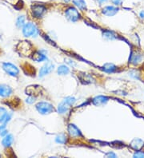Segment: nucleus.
Wrapping results in <instances>:
<instances>
[{
  "label": "nucleus",
  "instance_id": "obj_4",
  "mask_svg": "<svg viewBox=\"0 0 144 158\" xmlns=\"http://www.w3.org/2000/svg\"><path fill=\"white\" fill-rule=\"evenodd\" d=\"M46 13V7L40 3L34 4L31 6V15L33 18L40 19L44 16L45 14Z\"/></svg>",
  "mask_w": 144,
  "mask_h": 158
},
{
  "label": "nucleus",
  "instance_id": "obj_16",
  "mask_svg": "<svg viewBox=\"0 0 144 158\" xmlns=\"http://www.w3.org/2000/svg\"><path fill=\"white\" fill-rule=\"evenodd\" d=\"M14 141V137L11 134H7L6 136H4L2 140V146L8 148L12 145V143Z\"/></svg>",
  "mask_w": 144,
  "mask_h": 158
},
{
  "label": "nucleus",
  "instance_id": "obj_9",
  "mask_svg": "<svg viewBox=\"0 0 144 158\" xmlns=\"http://www.w3.org/2000/svg\"><path fill=\"white\" fill-rule=\"evenodd\" d=\"M67 131L71 137H74V138H78V137H83L82 132L80 131V129L77 127L76 125L74 124H69L68 127H67Z\"/></svg>",
  "mask_w": 144,
  "mask_h": 158
},
{
  "label": "nucleus",
  "instance_id": "obj_25",
  "mask_svg": "<svg viewBox=\"0 0 144 158\" xmlns=\"http://www.w3.org/2000/svg\"><path fill=\"white\" fill-rule=\"evenodd\" d=\"M7 126L6 125H2L0 126V136H6L7 134Z\"/></svg>",
  "mask_w": 144,
  "mask_h": 158
},
{
  "label": "nucleus",
  "instance_id": "obj_2",
  "mask_svg": "<svg viewBox=\"0 0 144 158\" xmlns=\"http://www.w3.org/2000/svg\"><path fill=\"white\" fill-rule=\"evenodd\" d=\"M33 46L28 41L20 42L17 46V50L20 54H24V56H31L34 52Z\"/></svg>",
  "mask_w": 144,
  "mask_h": 158
},
{
  "label": "nucleus",
  "instance_id": "obj_31",
  "mask_svg": "<svg viewBox=\"0 0 144 158\" xmlns=\"http://www.w3.org/2000/svg\"><path fill=\"white\" fill-rule=\"evenodd\" d=\"M139 16H140V18H142V19H144V10H142V11L140 12Z\"/></svg>",
  "mask_w": 144,
  "mask_h": 158
},
{
  "label": "nucleus",
  "instance_id": "obj_17",
  "mask_svg": "<svg viewBox=\"0 0 144 158\" xmlns=\"http://www.w3.org/2000/svg\"><path fill=\"white\" fill-rule=\"evenodd\" d=\"M70 106H67L65 102H62L60 104H59L57 107V112L59 114H65L69 111Z\"/></svg>",
  "mask_w": 144,
  "mask_h": 158
},
{
  "label": "nucleus",
  "instance_id": "obj_30",
  "mask_svg": "<svg viewBox=\"0 0 144 158\" xmlns=\"http://www.w3.org/2000/svg\"><path fill=\"white\" fill-rule=\"evenodd\" d=\"M107 1V0H97V2H98L99 4L104 3V2H106Z\"/></svg>",
  "mask_w": 144,
  "mask_h": 158
},
{
  "label": "nucleus",
  "instance_id": "obj_24",
  "mask_svg": "<svg viewBox=\"0 0 144 158\" xmlns=\"http://www.w3.org/2000/svg\"><path fill=\"white\" fill-rule=\"evenodd\" d=\"M103 38L107 39H109V40H113V39H116V36L115 35V34L111 31H105L103 32Z\"/></svg>",
  "mask_w": 144,
  "mask_h": 158
},
{
  "label": "nucleus",
  "instance_id": "obj_15",
  "mask_svg": "<svg viewBox=\"0 0 144 158\" xmlns=\"http://www.w3.org/2000/svg\"><path fill=\"white\" fill-rule=\"evenodd\" d=\"M102 69L107 73H113L117 70V67L113 63H105L102 66Z\"/></svg>",
  "mask_w": 144,
  "mask_h": 158
},
{
  "label": "nucleus",
  "instance_id": "obj_22",
  "mask_svg": "<svg viewBox=\"0 0 144 158\" xmlns=\"http://www.w3.org/2000/svg\"><path fill=\"white\" fill-rule=\"evenodd\" d=\"M26 17L25 15H20L18 17V19H16V23H15V25L16 27H18V28H23V26L25 25L26 23Z\"/></svg>",
  "mask_w": 144,
  "mask_h": 158
},
{
  "label": "nucleus",
  "instance_id": "obj_3",
  "mask_svg": "<svg viewBox=\"0 0 144 158\" xmlns=\"http://www.w3.org/2000/svg\"><path fill=\"white\" fill-rule=\"evenodd\" d=\"M38 34L37 26L33 23H27L23 27V35L27 38L36 37Z\"/></svg>",
  "mask_w": 144,
  "mask_h": 158
},
{
  "label": "nucleus",
  "instance_id": "obj_6",
  "mask_svg": "<svg viewBox=\"0 0 144 158\" xmlns=\"http://www.w3.org/2000/svg\"><path fill=\"white\" fill-rule=\"evenodd\" d=\"M2 69L8 75L11 77H18L19 74V69L15 65L11 62H3L2 63Z\"/></svg>",
  "mask_w": 144,
  "mask_h": 158
},
{
  "label": "nucleus",
  "instance_id": "obj_28",
  "mask_svg": "<svg viewBox=\"0 0 144 158\" xmlns=\"http://www.w3.org/2000/svg\"><path fill=\"white\" fill-rule=\"evenodd\" d=\"M111 1L112 3H113L114 5H115V6H119V5H121L123 2V0H111Z\"/></svg>",
  "mask_w": 144,
  "mask_h": 158
},
{
  "label": "nucleus",
  "instance_id": "obj_11",
  "mask_svg": "<svg viewBox=\"0 0 144 158\" xmlns=\"http://www.w3.org/2000/svg\"><path fill=\"white\" fill-rule=\"evenodd\" d=\"M31 58L33 61L37 62H43L45 60H46V55L44 53L41 51V50H36V51H34L32 53V54L31 55Z\"/></svg>",
  "mask_w": 144,
  "mask_h": 158
},
{
  "label": "nucleus",
  "instance_id": "obj_1",
  "mask_svg": "<svg viewBox=\"0 0 144 158\" xmlns=\"http://www.w3.org/2000/svg\"><path fill=\"white\" fill-rule=\"evenodd\" d=\"M35 109L40 114L42 115H48L55 111V107L50 102H39L35 105Z\"/></svg>",
  "mask_w": 144,
  "mask_h": 158
},
{
  "label": "nucleus",
  "instance_id": "obj_27",
  "mask_svg": "<svg viewBox=\"0 0 144 158\" xmlns=\"http://www.w3.org/2000/svg\"><path fill=\"white\" fill-rule=\"evenodd\" d=\"M35 100H36V97H35V96H30L28 98H27V100H26V102H27V104H33V103L35 102Z\"/></svg>",
  "mask_w": 144,
  "mask_h": 158
},
{
  "label": "nucleus",
  "instance_id": "obj_18",
  "mask_svg": "<svg viewBox=\"0 0 144 158\" xmlns=\"http://www.w3.org/2000/svg\"><path fill=\"white\" fill-rule=\"evenodd\" d=\"M72 2L74 3L75 6L77 8H79L80 10H86L87 9V6H86V3L84 0H72Z\"/></svg>",
  "mask_w": 144,
  "mask_h": 158
},
{
  "label": "nucleus",
  "instance_id": "obj_8",
  "mask_svg": "<svg viewBox=\"0 0 144 158\" xmlns=\"http://www.w3.org/2000/svg\"><path fill=\"white\" fill-rule=\"evenodd\" d=\"M142 58H143V55H142V53L139 52L138 50H132L131 56L129 58V62L132 65L136 66V65H138L142 62Z\"/></svg>",
  "mask_w": 144,
  "mask_h": 158
},
{
  "label": "nucleus",
  "instance_id": "obj_21",
  "mask_svg": "<svg viewBox=\"0 0 144 158\" xmlns=\"http://www.w3.org/2000/svg\"><path fill=\"white\" fill-rule=\"evenodd\" d=\"M9 113L3 107H0V123H5Z\"/></svg>",
  "mask_w": 144,
  "mask_h": 158
},
{
  "label": "nucleus",
  "instance_id": "obj_14",
  "mask_svg": "<svg viewBox=\"0 0 144 158\" xmlns=\"http://www.w3.org/2000/svg\"><path fill=\"white\" fill-rule=\"evenodd\" d=\"M130 146L135 151L141 150L144 146V141L140 138H134L130 143Z\"/></svg>",
  "mask_w": 144,
  "mask_h": 158
},
{
  "label": "nucleus",
  "instance_id": "obj_10",
  "mask_svg": "<svg viewBox=\"0 0 144 158\" xmlns=\"http://www.w3.org/2000/svg\"><path fill=\"white\" fill-rule=\"evenodd\" d=\"M109 98L103 95H98L92 99V103L95 106H103L107 103Z\"/></svg>",
  "mask_w": 144,
  "mask_h": 158
},
{
  "label": "nucleus",
  "instance_id": "obj_7",
  "mask_svg": "<svg viewBox=\"0 0 144 158\" xmlns=\"http://www.w3.org/2000/svg\"><path fill=\"white\" fill-rule=\"evenodd\" d=\"M55 69V65L51 62H46V63L40 68L38 76L39 77H43L51 73Z\"/></svg>",
  "mask_w": 144,
  "mask_h": 158
},
{
  "label": "nucleus",
  "instance_id": "obj_32",
  "mask_svg": "<svg viewBox=\"0 0 144 158\" xmlns=\"http://www.w3.org/2000/svg\"><path fill=\"white\" fill-rule=\"evenodd\" d=\"M0 156H1V155H0Z\"/></svg>",
  "mask_w": 144,
  "mask_h": 158
},
{
  "label": "nucleus",
  "instance_id": "obj_13",
  "mask_svg": "<svg viewBox=\"0 0 144 158\" xmlns=\"http://www.w3.org/2000/svg\"><path fill=\"white\" fill-rule=\"evenodd\" d=\"M119 9L118 7L113 6H107L102 10V13L105 16L111 17V16L115 15L119 12Z\"/></svg>",
  "mask_w": 144,
  "mask_h": 158
},
{
  "label": "nucleus",
  "instance_id": "obj_5",
  "mask_svg": "<svg viewBox=\"0 0 144 158\" xmlns=\"http://www.w3.org/2000/svg\"><path fill=\"white\" fill-rule=\"evenodd\" d=\"M65 16L67 20H69L70 22H72V23H75V22L79 21L81 18L79 10H77L75 7H74V6H70V7L66 9Z\"/></svg>",
  "mask_w": 144,
  "mask_h": 158
},
{
  "label": "nucleus",
  "instance_id": "obj_20",
  "mask_svg": "<svg viewBox=\"0 0 144 158\" xmlns=\"http://www.w3.org/2000/svg\"><path fill=\"white\" fill-rule=\"evenodd\" d=\"M70 71H71V70H70V68L67 66H66V65H61V66H59L57 69L58 74L60 76L67 75V74L70 73Z\"/></svg>",
  "mask_w": 144,
  "mask_h": 158
},
{
  "label": "nucleus",
  "instance_id": "obj_19",
  "mask_svg": "<svg viewBox=\"0 0 144 158\" xmlns=\"http://www.w3.org/2000/svg\"><path fill=\"white\" fill-rule=\"evenodd\" d=\"M67 141H68V138L65 133H59L55 137V142L60 145H65L67 143Z\"/></svg>",
  "mask_w": 144,
  "mask_h": 158
},
{
  "label": "nucleus",
  "instance_id": "obj_26",
  "mask_svg": "<svg viewBox=\"0 0 144 158\" xmlns=\"http://www.w3.org/2000/svg\"><path fill=\"white\" fill-rule=\"evenodd\" d=\"M129 75L134 79H138L139 78V75H140V74H139V73L137 71L136 69H134V70H131V71L129 73Z\"/></svg>",
  "mask_w": 144,
  "mask_h": 158
},
{
  "label": "nucleus",
  "instance_id": "obj_23",
  "mask_svg": "<svg viewBox=\"0 0 144 158\" xmlns=\"http://www.w3.org/2000/svg\"><path fill=\"white\" fill-rule=\"evenodd\" d=\"M76 98H75V97H72V96H68L67 97V98H65L63 99V102H65L66 104L67 105V106H69L70 107L72 106H74L75 105V103L76 102Z\"/></svg>",
  "mask_w": 144,
  "mask_h": 158
},
{
  "label": "nucleus",
  "instance_id": "obj_12",
  "mask_svg": "<svg viewBox=\"0 0 144 158\" xmlns=\"http://www.w3.org/2000/svg\"><path fill=\"white\" fill-rule=\"evenodd\" d=\"M12 93H13V89L10 85H6V84L0 85V97L7 98L12 94Z\"/></svg>",
  "mask_w": 144,
  "mask_h": 158
},
{
  "label": "nucleus",
  "instance_id": "obj_29",
  "mask_svg": "<svg viewBox=\"0 0 144 158\" xmlns=\"http://www.w3.org/2000/svg\"><path fill=\"white\" fill-rule=\"evenodd\" d=\"M106 156H107V157H113V158H115V157H117V155L115 154V152H107V154H106Z\"/></svg>",
  "mask_w": 144,
  "mask_h": 158
}]
</instances>
